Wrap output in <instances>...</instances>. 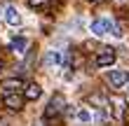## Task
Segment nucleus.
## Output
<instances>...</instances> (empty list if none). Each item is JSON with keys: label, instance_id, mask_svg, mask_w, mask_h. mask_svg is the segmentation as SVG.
<instances>
[{"label": "nucleus", "instance_id": "9", "mask_svg": "<svg viewBox=\"0 0 129 126\" xmlns=\"http://www.w3.org/2000/svg\"><path fill=\"white\" fill-rule=\"evenodd\" d=\"M110 105H113V117H115V119H122V117H124V100L117 98V96H113Z\"/></svg>", "mask_w": 129, "mask_h": 126}, {"label": "nucleus", "instance_id": "11", "mask_svg": "<svg viewBox=\"0 0 129 126\" xmlns=\"http://www.w3.org/2000/svg\"><path fill=\"white\" fill-rule=\"evenodd\" d=\"M10 47H12L14 51H19V54H21V51H26L28 40L24 38V35H14V38H12V42H10Z\"/></svg>", "mask_w": 129, "mask_h": 126}, {"label": "nucleus", "instance_id": "15", "mask_svg": "<svg viewBox=\"0 0 129 126\" xmlns=\"http://www.w3.org/2000/svg\"><path fill=\"white\" fill-rule=\"evenodd\" d=\"M0 126H10V121H7L5 117H0Z\"/></svg>", "mask_w": 129, "mask_h": 126}, {"label": "nucleus", "instance_id": "16", "mask_svg": "<svg viewBox=\"0 0 129 126\" xmlns=\"http://www.w3.org/2000/svg\"><path fill=\"white\" fill-rule=\"evenodd\" d=\"M0 70H3V61H0Z\"/></svg>", "mask_w": 129, "mask_h": 126}, {"label": "nucleus", "instance_id": "13", "mask_svg": "<svg viewBox=\"0 0 129 126\" xmlns=\"http://www.w3.org/2000/svg\"><path fill=\"white\" fill-rule=\"evenodd\" d=\"M28 5L35 10H45V7H49V0H28Z\"/></svg>", "mask_w": 129, "mask_h": 126}, {"label": "nucleus", "instance_id": "5", "mask_svg": "<svg viewBox=\"0 0 129 126\" xmlns=\"http://www.w3.org/2000/svg\"><path fill=\"white\" fill-rule=\"evenodd\" d=\"M24 96H19V93H5V105L10 107V110H14V112H19L21 107H24Z\"/></svg>", "mask_w": 129, "mask_h": 126}, {"label": "nucleus", "instance_id": "17", "mask_svg": "<svg viewBox=\"0 0 129 126\" xmlns=\"http://www.w3.org/2000/svg\"><path fill=\"white\" fill-rule=\"evenodd\" d=\"M89 3H96V0H89Z\"/></svg>", "mask_w": 129, "mask_h": 126}, {"label": "nucleus", "instance_id": "7", "mask_svg": "<svg viewBox=\"0 0 129 126\" xmlns=\"http://www.w3.org/2000/svg\"><path fill=\"white\" fill-rule=\"evenodd\" d=\"M5 21L10 26H21V17H19V12H17L14 5H7L5 7Z\"/></svg>", "mask_w": 129, "mask_h": 126}, {"label": "nucleus", "instance_id": "2", "mask_svg": "<svg viewBox=\"0 0 129 126\" xmlns=\"http://www.w3.org/2000/svg\"><path fill=\"white\" fill-rule=\"evenodd\" d=\"M92 33L99 35V38H103V35H108V33L117 35V38L122 35L120 26L115 24V21H110V19H96V21H92Z\"/></svg>", "mask_w": 129, "mask_h": 126}, {"label": "nucleus", "instance_id": "4", "mask_svg": "<svg viewBox=\"0 0 129 126\" xmlns=\"http://www.w3.org/2000/svg\"><path fill=\"white\" fill-rule=\"evenodd\" d=\"M108 82L115 86V89H120V86H124L129 82V72L122 70V68H120V70H110L108 72Z\"/></svg>", "mask_w": 129, "mask_h": 126}, {"label": "nucleus", "instance_id": "8", "mask_svg": "<svg viewBox=\"0 0 129 126\" xmlns=\"http://www.w3.org/2000/svg\"><path fill=\"white\" fill-rule=\"evenodd\" d=\"M66 61L61 51H47V56H45V65L47 68H56V65H61Z\"/></svg>", "mask_w": 129, "mask_h": 126}, {"label": "nucleus", "instance_id": "1", "mask_svg": "<svg viewBox=\"0 0 129 126\" xmlns=\"http://www.w3.org/2000/svg\"><path fill=\"white\" fill-rule=\"evenodd\" d=\"M63 110H66V98H63V93H54L52 96V100L47 103V107H45V121H49V124H61V114H63Z\"/></svg>", "mask_w": 129, "mask_h": 126}, {"label": "nucleus", "instance_id": "3", "mask_svg": "<svg viewBox=\"0 0 129 126\" xmlns=\"http://www.w3.org/2000/svg\"><path fill=\"white\" fill-rule=\"evenodd\" d=\"M115 58H117L115 49L113 47H103V49H99V54H96V65L99 68H108V65L115 63Z\"/></svg>", "mask_w": 129, "mask_h": 126}, {"label": "nucleus", "instance_id": "10", "mask_svg": "<svg viewBox=\"0 0 129 126\" xmlns=\"http://www.w3.org/2000/svg\"><path fill=\"white\" fill-rule=\"evenodd\" d=\"M40 96H42V89H40V84H35V82L28 84L26 91H24V98H26V100H38Z\"/></svg>", "mask_w": 129, "mask_h": 126}, {"label": "nucleus", "instance_id": "12", "mask_svg": "<svg viewBox=\"0 0 129 126\" xmlns=\"http://www.w3.org/2000/svg\"><path fill=\"white\" fill-rule=\"evenodd\" d=\"M87 103H92V105H96L99 110H103V107H106V103H108V100H106V98H103L101 93H89V96H87Z\"/></svg>", "mask_w": 129, "mask_h": 126}, {"label": "nucleus", "instance_id": "6", "mask_svg": "<svg viewBox=\"0 0 129 126\" xmlns=\"http://www.w3.org/2000/svg\"><path fill=\"white\" fill-rule=\"evenodd\" d=\"M3 89H5V93H17L19 89H24V79H21V77L3 79Z\"/></svg>", "mask_w": 129, "mask_h": 126}, {"label": "nucleus", "instance_id": "14", "mask_svg": "<svg viewBox=\"0 0 129 126\" xmlns=\"http://www.w3.org/2000/svg\"><path fill=\"white\" fill-rule=\"evenodd\" d=\"M89 119H92V114H89L85 107H82V110H78V121H89Z\"/></svg>", "mask_w": 129, "mask_h": 126}]
</instances>
